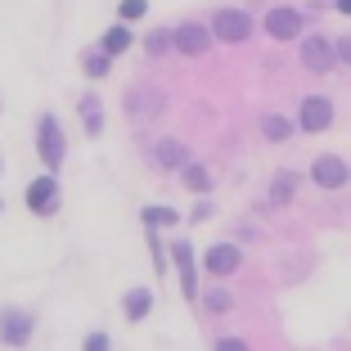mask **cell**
Instances as JSON below:
<instances>
[{"label": "cell", "instance_id": "cell-18", "mask_svg": "<svg viewBox=\"0 0 351 351\" xmlns=\"http://www.w3.org/2000/svg\"><path fill=\"white\" fill-rule=\"evenodd\" d=\"M126 45H131V32L126 27H113L108 36H104V54H122Z\"/></svg>", "mask_w": 351, "mask_h": 351}, {"label": "cell", "instance_id": "cell-24", "mask_svg": "<svg viewBox=\"0 0 351 351\" xmlns=\"http://www.w3.org/2000/svg\"><path fill=\"white\" fill-rule=\"evenodd\" d=\"M167 45H171V32H154V36L145 41V50H149V54H162Z\"/></svg>", "mask_w": 351, "mask_h": 351}, {"label": "cell", "instance_id": "cell-17", "mask_svg": "<svg viewBox=\"0 0 351 351\" xmlns=\"http://www.w3.org/2000/svg\"><path fill=\"white\" fill-rule=\"evenodd\" d=\"M261 131H266V140H289V135L298 131V126H293L289 117H279V113H270L266 122H261Z\"/></svg>", "mask_w": 351, "mask_h": 351}, {"label": "cell", "instance_id": "cell-16", "mask_svg": "<svg viewBox=\"0 0 351 351\" xmlns=\"http://www.w3.org/2000/svg\"><path fill=\"white\" fill-rule=\"evenodd\" d=\"M158 104H162V99H158L154 90H145V86H135V90H131V99H126V108H131V113H154Z\"/></svg>", "mask_w": 351, "mask_h": 351}, {"label": "cell", "instance_id": "cell-21", "mask_svg": "<svg viewBox=\"0 0 351 351\" xmlns=\"http://www.w3.org/2000/svg\"><path fill=\"white\" fill-rule=\"evenodd\" d=\"M145 14H149V5H145V0H122V19H126V23L145 19Z\"/></svg>", "mask_w": 351, "mask_h": 351}, {"label": "cell", "instance_id": "cell-28", "mask_svg": "<svg viewBox=\"0 0 351 351\" xmlns=\"http://www.w3.org/2000/svg\"><path fill=\"white\" fill-rule=\"evenodd\" d=\"M338 10H342V14H351V0H338Z\"/></svg>", "mask_w": 351, "mask_h": 351}, {"label": "cell", "instance_id": "cell-13", "mask_svg": "<svg viewBox=\"0 0 351 351\" xmlns=\"http://www.w3.org/2000/svg\"><path fill=\"white\" fill-rule=\"evenodd\" d=\"M149 306H154V293H145V289L126 293V320H145Z\"/></svg>", "mask_w": 351, "mask_h": 351}, {"label": "cell", "instance_id": "cell-6", "mask_svg": "<svg viewBox=\"0 0 351 351\" xmlns=\"http://www.w3.org/2000/svg\"><path fill=\"white\" fill-rule=\"evenodd\" d=\"M347 162H342V158H315V167H311V180H315V185H320V189H342V185H347Z\"/></svg>", "mask_w": 351, "mask_h": 351}, {"label": "cell", "instance_id": "cell-4", "mask_svg": "<svg viewBox=\"0 0 351 351\" xmlns=\"http://www.w3.org/2000/svg\"><path fill=\"white\" fill-rule=\"evenodd\" d=\"M302 63H306L311 73H329L333 63H338V50H333L324 36H306V41H302Z\"/></svg>", "mask_w": 351, "mask_h": 351}, {"label": "cell", "instance_id": "cell-14", "mask_svg": "<svg viewBox=\"0 0 351 351\" xmlns=\"http://www.w3.org/2000/svg\"><path fill=\"white\" fill-rule=\"evenodd\" d=\"M293 194H298V176H293V171H279L275 185H270V203H289Z\"/></svg>", "mask_w": 351, "mask_h": 351}, {"label": "cell", "instance_id": "cell-27", "mask_svg": "<svg viewBox=\"0 0 351 351\" xmlns=\"http://www.w3.org/2000/svg\"><path fill=\"white\" fill-rule=\"evenodd\" d=\"M333 50H338V59H342V63H351V36H342V41L333 45Z\"/></svg>", "mask_w": 351, "mask_h": 351}, {"label": "cell", "instance_id": "cell-23", "mask_svg": "<svg viewBox=\"0 0 351 351\" xmlns=\"http://www.w3.org/2000/svg\"><path fill=\"white\" fill-rule=\"evenodd\" d=\"M230 306H234V302H230V293H207V311H217V315H226Z\"/></svg>", "mask_w": 351, "mask_h": 351}, {"label": "cell", "instance_id": "cell-22", "mask_svg": "<svg viewBox=\"0 0 351 351\" xmlns=\"http://www.w3.org/2000/svg\"><path fill=\"white\" fill-rule=\"evenodd\" d=\"M145 221H149V226H176V212H167V207H149Z\"/></svg>", "mask_w": 351, "mask_h": 351}, {"label": "cell", "instance_id": "cell-1", "mask_svg": "<svg viewBox=\"0 0 351 351\" xmlns=\"http://www.w3.org/2000/svg\"><path fill=\"white\" fill-rule=\"evenodd\" d=\"M36 145H41V162L50 167V171H59L63 167V131L54 117H41V135H36Z\"/></svg>", "mask_w": 351, "mask_h": 351}, {"label": "cell", "instance_id": "cell-11", "mask_svg": "<svg viewBox=\"0 0 351 351\" xmlns=\"http://www.w3.org/2000/svg\"><path fill=\"white\" fill-rule=\"evenodd\" d=\"M171 257H176V270H180V289H185V298H194V293H198V279H194V252H189L185 239H176Z\"/></svg>", "mask_w": 351, "mask_h": 351}, {"label": "cell", "instance_id": "cell-19", "mask_svg": "<svg viewBox=\"0 0 351 351\" xmlns=\"http://www.w3.org/2000/svg\"><path fill=\"white\" fill-rule=\"evenodd\" d=\"M86 77H108V54H86Z\"/></svg>", "mask_w": 351, "mask_h": 351}, {"label": "cell", "instance_id": "cell-20", "mask_svg": "<svg viewBox=\"0 0 351 351\" xmlns=\"http://www.w3.org/2000/svg\"><path fill=\"white\" fill-rule=\"evenodd\" d=\"M82 113H86V131H90V135H99V126H104V122H99V104H95V99H86V104H82Z\"/></svg>", "mask_w": 351, "mask_h": 351}, {"label": "cell", "instance_id": "cell-8", "mask_svg": "<svg viewBox=\"0 0 351 351\" xmlns=\"http://www.w3.org/2000/svg\"><path fill=\"white\" fill-rule=\"evenodd\" d=\"M54 203H59L54 176H41V180H32V185H27V207H32V212H54Z\"/></svg>", "mask_w": 351, "mask_h": 351}, {"label": "cell", "instance_id": "cell-3", "mask_svg": "<svg viewBox=\"0 0 351 351\" xmlns=\"http://www.w3.org/2000/svg\"><path fill=\"white\" fill-rule=\"evenodd\" d=\"M333 126V104L324 95H306L302 99V131H329Z\"/></svg>", "mask_w": 351, "mask_h": 351}, {"label": "cell", "instance_id": "cell-15", "mask_svg": "<svg viewBox=\"0 0 351 351\" xmlns=\"http://www.w3.org/2000/svg\"><path fill=\"white\" fill-rule=\"evenodd\" d=\"M180 171H185V185L194 189V194H207V189H212V176H207V167H198V162H185Z\"/></svg>", "mask_w": 351, "mask_h": 351}, {"label": "cell", "instance_id": "cell-12", "mask_svg": "<svg viewBox=\"0 0 351 351\" xmlns=\"http://www.w3.org/2000/svg\"><path fill=\"white\" fill-rule=\"evenodd\" d=\"M189 162V149L180 145V140H162L158 145V167H167V171H176V167Z\"/></svg>", "mask_w": 351, "mask_h": 351}, {"label": "cell", "instance_id": "cell-2", "mask_svg": "<svg viewBox=\"0 0 351 351\" xmlns=\"http://www.w3.org/2000/svg\"><path fill=\"white\" fill-rule=\"evenodd\" d=\"M32 311H23V306H10L5 315H0V338L10 342V347H23V342L32 338Z\"/></svg>", "mask_w": 351, "mask_h": 351}, {"label": "cell", "instance_id": "cell-25", "mask_svg": "<svg viewBox=\"0 0 351 351\" xmlns=\"http://www.w3.org/2000/svg\"><path fill=\"white\" fill-rule=\"evenodd\" d=\"M82 347H86V351H108V333H90Z\"/></svg>", "mask_w": 351, "mask_h": 351}, {"label": "cell", "instance_id": "cell-26", "mask_svg": "<svg viewBox=\"0 0 351 351\" xmlns=\"http://www.w3.org/2000/svg\"><path fill=\"white\" fill-rule=\"evenodd\" d=\"M217 347H221V351H243V347H248V342H243V338H221Z\"/></svg>", "mask_w": 351, "mask_h": 351}, {"label": "cell", "instance_id": "cell-7", "mask_svg": "<svg viewBox=\"0 0 351 351\" xmlns=\"http://www.w3.org/2000/svg\"><path fill=\"white\" fill-rule=\"evenodd\" d=\"M171 45L180 54H207V45H212V32L198 27V23H180V27L171 32Z\"/></svg>", "mask_w": 351, "mask_h": 351}, {"label": "cell", "instance_id": "cell-9", "mask_svg": "<svg viewBox=\"0 0 351 351\" xmlns=\"http://www.w3.org/2000/svg\"><path fill=\"white\" fill-rule=\"evenodd\" d=\"M239 266H243V252H239L234 243H217V248H207V270H212V275H234Z\"/></svg>", "mask_w": 351, "mask_h": 351}, {"label": "cell", "instance_id": "cell-5", "mask_svg": "<svg viewBox=\"0 0 351 351\" xmlns=\"http://www.w3.org/2000/svg\"><path fill=\"white\" fill-rule=\"evenodd\" d=\"M212 27H217L221 41H248V32H252V19L243 10H221L217 19H212Z\"/></svg>", "mask_w": 351, "mask_h": 351}, {"label": "cell", "instance_id": "cell-10", "mask_svg": "<svg viewBox=\"0 0 351 351\" xmlns=\"http://www.w3.org/2000/svg\"><path fill=\"white\" fill-rule=\"evenodd\" d=\"M266 27H270V36H275V41H293V36L302 32V14L298 10H270Z\"/></svg>", "mask_w": 351, "mask_h": 351}]
</instances>
